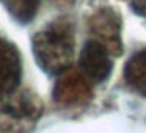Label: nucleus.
<instances>
[{
	"label": "nucleus",
	"mask_w": 146,
	"mask_h": 133,
	"mask_svg": "<svg viewBox=\"0 0 146 133\" xmlns=\"http://www.w3.org/2000/svg\"><path fill=\"white\" fill-rule=\"evenodd\" d=\"M33 53L41 69L49 74L68 70L74 55V35L68 24H50L33 38Z\"/></svg>",
	"instance_id": "obj_1"
},
{
	"label": "nucleus",
	"mask_w": 146,
	"mask_h": 133,
	"mask_svg": "<svg viewBox=\"0 0 146 133\" xmlns=\"http://www.w3.org/2000/svg\"><path fill=\"white\" fill-rule=\"evenodd\" d=\"M39 113L41 103L30 92H17V89L10 92H0V119H5L7 122L22 124L36 120Z\"/></svg>",
	"instance_id": "obj_2"
},
{
	"label": "nucleus",
	"mask_w": 146,
	"mask_h": 133,
	"mask_svg": "<svg viewBox=\"0 0 146 133\" xmlns=\"http://www.w3.org/2000/svg\"><path fill=\"white\" fill-rule=\"evenodd\" d=\"M110 55V50L99 41H96V39L88 41L80 53V74L90 83H101L107 80L113 69V61H111Z\"/></svg>",
	"instance_id": "obj_3"
},
{
	"label": "nucleus",
	"mask_w": 146,
	"mask_h": 133,
	"mask_svg": "<svg viewBox=\"0 0 146 133\" xmlns=\"http://www.w3.org/2000/svg\"><path fill=\"white\" fill-rule=\"evenodd\" d=\"M91 30L98 36L96 41L104 44L110 53H121L119 16L111 8H102L91 17Z\"/></svg>",
	"instance_id": "obj_4"
},
{
	"label": "nucleus",
	"mask_w": 146,
	"mask_h": 133,
	"mask_svg": "<svg viewBox=\"0 0 146 133\" xmlns=\"http://www.w3.org/2000/svg\"><path fill=\"white\" fill-rule=\"evenodd\" d=\"M22 72L19 50L11 42L0 39V92L17 89Z\"/></svg>",
	"instance_id": "obj_5"
},
{
	"label": "nucleus",
	"mask_w": 146,
	"mask_h": 133,
	"mask_svg": "<svg viewBox=\"0 0 146 133\" xmlns=\"http://www.w3.org/2000/svg\"><path fill=\"white\" fill-rule=\"evenodd\" d=\"M54 97L63 105L82 103L90 97L88 80L80 74V70L79 74L64 70L54 89Z\"/></svg>",
	"instance_id": "obj_6"
},
{
	"label": "nucleus",
	"mask_w": 146,
	"mask_h": 133,
	"mask_svg": "<svg viewBox=\"0 0 146 133\" xmlns=\"http://www.w3.org/2000/svg\"><path fill=\"white\" fill-rule=\"evenodd\" d=\"M126 80L133 89L146 95V50L138 52L126 64Z\"/></svg>",
	"instance_id": "obj_7"
},
{
	"label": "nucleus",
	"mask_w": 146,
	"mask_h": 133,
	"mask_svg": "<svg viewBox=\"0 0 146 133\" xmlns=\"http://www.w3.org/2000/svg\"><path fill=\"white\" fill-rule=\"evenodd\" d=\"M41 0H3L8 13L21 24H27L38 13Z\"/></svg>",
	"instance_id": "obj_8"
},
{
	"label": "nucleus",
	"mask_w": 146,
	"mask_h": 133,
	"mask_svg": "<svg viewBox=\"0 0 146 133\" xmlns=\"http://www.w3.org/2000/svg\"><path fill=\"white\" fill-rule=\"evenodd\" d=\"M130 7L138 16L146 19V0H130Z\"/></svg>",
	"instance_id": "obj_9"
}]
</instances>
